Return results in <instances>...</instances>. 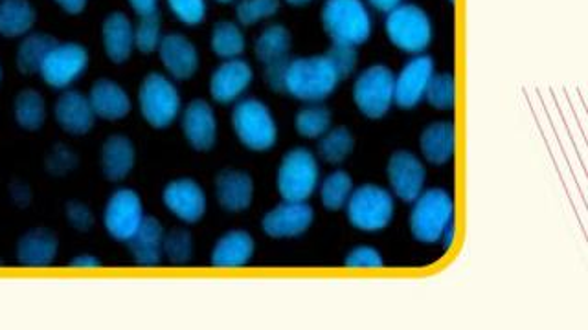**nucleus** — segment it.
I'll list each match as a JSON object with an SVG mask.
<instances>
[{"label": "nucleus", "mask_w": 588, "mask_h": 330, "mask_svg": "<svg viewBox=\"0 0 588 330\" xmlns=\"http://www.w3.org/2000/svg\"><path fill=\"white\" fill-rule=\"evenodd\" d=\"M73 163H76V157L67 149H57L52 152L51 160H48V168L52 173L62 174L67 173L74 168Z\"/></svg>", "instance_id": "c03bdc74"}, {"label": "nucleus", "mask_w": 588, "mask_h": 330, "mask_svg": "<svg viewBox=\"0 0 588 330\" xmlns=\"http://www.w3.org/2000/svg\"><path fill=\"white\" fill-rule=\"evenodd\" d=\"M101 171L107 180L122 182L135 169L136 151L133 141L127 136L117 135L107 138L101 147Z\"/></svg>", "instance_id": "a878e982"}, {"label": "nucleus", "mask_w": 588, "mask_h": 330, "mask_svg": "<svg viewBox=\"0 0 588 330\" xmlns=\"http://www.w3.org/2000/svg\"><path fill=\"white\" fill-rule=\"evenodd\" d=\"M421 155L432 166H445L456 152V127L451 122L429 125L420 138Z\"/></svg>", "instance_id": "bb28decb"}, {"label": "nucleus", "mask_w": 588, "mask_h": 330, "mask_svg": "<svg viewBox=\"0 0 588 330\" xmlns=\"http://www.w3.org/2000/svg\"><path fill=\"white\" fill-rule=\"evenodd\" d=\"M215 198L224 212H247L254 201V180L245 171L226 169L215 179Z\"/></svg>", "instance_id": "5701e85b"}, {"label": "nucleus", "mask_w": 588, "mask_h": 330, "mask_svg": "<svg viewBox=\"0 0 588 330\" xmlns=\"http://www.w3.org/2000/svg\"><path fill=\"white\" fill-rule=\"evenodd\" d=\"M320 201L328 212H341L353 193V180L346 171H333L319 184Z\"/></svg>", "instance_id": "2f4dec72"}, {"label": "nucleus", "mask_w": 588, "mask_h": 330, "mask_svg": "<svg viewBox=\"0 0 588 330\" xmlns=\"http://www.w3.org/2000/svg\"><path fill=\"white\" fill-rule=\"evenodd\" d=\"M146 218L144 202L135 190L122 187L109 196L103 207V228L112 241L127 242L133 239Z\"/></svg>", "instance_id": "9d476101"}, {"label": "nucleus", "mask_w": 588, "mask_h": 330, "mask_svg": "<svg viewBox=\"0 0 588 330\" xmlns=\"http://www.w3.org/2000/svg\"><path fill=\"white\" fill-rule=\"evenodd\" d=\"M13 118L24 130H40L46 122L45 98L37 90H23L13 103Z\"/></svg>", "instance_id": "7c9ffc66"}, {"label": "nucleus", "mask_w": 588, "mask_h": 330, "mask_svg": "<svg viewBox=\"0 0 588 330\" xmlns=\"http://www.w3.org/2000/svg\"><path fill=\"white\" fill-rule=\"evenodd\" d=\"M344 264L350 270H381L385 266V259L376 248L357 247L347 253Z\"/></svg>", "instance_id": "a19ab883"}, {"label": "nucleus", "mask_w": 588, "mask_h": 330, "mask_svg": "<svg viewBox=\"0 0 588 330\" xmlns=\"http://www.w3.org/2000/svg\"><path fill=\"white\" fill-rule=\"evenodd\" d=\"M157 52L171 79L186 81L193 78L199 70V52L186 35H164Z\"/></svg>", "instance_id": "a211bd4d"}, {"label": "nucleus", "mask_w": 588, "mask_h": 330, "mask_svg": "<svg viewBox=\"0 0 588 330\" xmlns=\"http://www.w3.org/2000/svg\"><path fill=\"white\" fill-rule=\"evenodd\" d=\"M87 98H89L96 118L103 120V122H120V120L127 118L133 111L130 92L112 79L96 81Z\"/></svg>", "instance_id": "aec40b11"}, {"label": "nucleus", "mask_w": 588, "mask_h": 330, "mask_svg": "<svg viewBox=\"0 0 588 330\" xmlns=\"http://www.w3.org/2000/svg\"><path fill=\"white\" fill-rule=\"evenodd\" d=\"M89 68V52L79 43H56L41 65L40 76L51 89L67 90Z\"/></svg>", "instance_id": "9b49d317"}, {"label": "nucleus", "mask_w": 588, "mask_h": 330, "mask_svg": "<svg viewBox=\"0 0 588 330\" xmlns=\"http://www.w3.org/2000/svg\"><path fill=\"white\" fill-rule=\"evenodd\" d=\"M54 118L65 133L73 136L87 135L98 120L89 98L78 90H63L54 105Z\"/></svg>", "instance_id": "6ab92c4d"}, {"label": "nucleus", "mask_w": 588, "mask_h": 330, "mask_svg": "<svg viewBox=\"0 0 588 330\" xmlns=\"http://www.w3.org/2000/svg\"><path fill=\"white\" fill-rule=\"evenodd\" d=\"M456 79L453 73H434L426 87L425 100L436 111H451L456 105Z\"/></svg>", "instance_id": "c9c22d12"}, {"label": "nucleus", "mask_w": 588, "mask_h": 330, "mask_svg": "<svg viewBox=\"0 0 588 330\" xmlns=\"http://www.w3.org/2000/svg\"><path fill=\"white\" fill-rule=\"evenodd\" d=\"M0 81H2V67H0Z\"/></svg>", "instance_id": "864d4df0"}, {"label": "nucleus", "mask_w": 588, "mask_h": 330, "mask_svg": "<svg viewBox=\"0 0 588 330\" xmlns=\"http://www.w3.org/2000/svg\"><path fill=\"white\" fill-rule=\"evenodd\" d=\"M355 140L346 127H336L325 133L319 141V155L324 162L339 166L353 152Z\"/></svg>", "instance_id": "f704fd0d"}, {"label": "nucleus", "mask_w": 588, "mask_h": 330, "mask_svg": "<svg viewBox=\"0 0 588 330\" xmlns=\"http://www.w3.org/2000/svg\"><path fill=\"white\" fill-rule=\"evenodd\" d=\"M286 2L287 4H291V7H306L311 0H286Z\"/></svg>", "instance_id": "3c124183"}, {"label": "nucleus", "mask_w": 588, "mask_h": 330, "mask_svg": "<svg viewBox=\"0 0 588 330\" xmlns=\"http://www.w3.org/2000/svg\"><path fill=\"white\" fill-rule=\"evenodd\" d=\"M396 73L385 65H374L357 76L353 101L366 118L379 120L392 109Z\"/></svg>", "instance_id": "1a4fd4ad"}, {"label": "nucleus", "mask_w": 588, "mask_h": 330, "mask_svg": "<svg viewBox=\"0 0 588 330\" xmlns=\"http://www.w3.org/2000/svg\"><path fill=\"white\" fill-rule=\"evenodd\" d=\"M232 129L240 144L254 152H267L278 141V124L269 106L256 98L235 103L232 111Z\"/></svg>", "instance_id": "7ed1b4c3"}, {"label": "nucleus", "mask_w": 588, "mask_h": 330, "mask_svg": "<svg viewBox=\"0 0 588 330\" xmlns=\"http://www.w3.org/2000/svg\"><path fill=\"white\" fill-rule=\"evenodd\" d=\"M256 242L245 230H232L224 234L213 247L210 263L213 269L240 270L253 261Z\"/></svg>", "instance_id": "4be33fe9"}, {"label": "nucleus", "mask_w": 588, "mask_h": 330, "mask_svg": "<svg viewBox=\"0 0 588 330\" xmlns=\"http://www.w3.org/2000/svg\"><path fill=\"white\" fill-rule=\"evenodd\" d=\"M339 81L341 78L328 56L297 57L287 61L281 92L311 105L328 100Z\"/></svg>", "instance_id": "f257e3e1"}, {"label": "nucleus", "mask_w": 588, "mask_h": 330, "mask_svg": "<svg viewBox=\"0 0 588 330\" xmlns=\"http://www.w3.org/2000/svg\"><path fill=\"white\" fill-rule=\"evenodd\" d=\"M322 26L333 45H365L371 35V15L365 0H325Z\"/></svg>", "instance_id": "f03ea898"}, {"label": "nucleus", "mask_w": 588, "mask_h": 330, "mask_svg": "<svg viewBox=\"0 0 588 330\" xmlns=\"http://www.w3.org/2000/svg\"><path fill=\"white\" fill-rule=\"evenodd\" d=\"M280 10V0H240L235 7V18L243 26H254V24L275 18Z\"/></svg>", "instance_id": "4c0bfd02"}, {"label": "nucleus", "mask_w": 588, "mask_h": 330, "mask_svg": "<svg viewBox=\"0 0 588 330\" xmlns=\"http://www.w3.org/2000/svg\"><path fill=\"white\" fill-rule=\"evenodd\" d=\"M67 220L68 225L78 231H87L95 226V215L90 212V207L85 206L81 202H70L68 204Z\"/></svg>", "instance_id": "37998d69"}, {"label": "nucleus", "mask_w": 588, "mask_h": 330, "mask_svg": "<svg viewBox=\"0 0 588 330\" xmlns=\"http://www.w3.org/2000/svg\"><path fill=\"white\" fill-rule=\"evenodd\" d=\"M70 266H73L74 270H85V272H89V270H98L101 266L100 259L95 258V255H90V253H81V255H78V258H74L73 261H70Z\"/></svg>", "instance_id": "49530a36"}, {"label": "nucleus", "mask_w": 588, "mask_h": 330, "mask_svg": "<svg viewBox=\"0 0 588 330\" xmlns=\"http://www.w3.org/2000/svg\"><path fill=\"white\" fill-rule=\"evenodd\" d=\"M371 8H376L377 12L388 13L393 8L401 4V0H368Z\"/></svg>", "instance_id": "8fccbe9b"}, {"label": "nucleus", "mask_w": 588, "mask_h": 330, "mask_svg": "<svg viewBox=\"0 0 588 330\" xmlns=\"http://www.w3.org/2000/svg\"><path fill=\"white\" fill-rule=\"evenodd\" d=\"M325 56L341 79L350 78L357 67V52L353 46L333 45V48Z\"/></svg>", "instance_id": "79ce46f5"}, {"label": "nucleus", "mask_w": 588, "mask_h": 330, "mask_svg": "<svg viewBox=\"0 0 588 330\" xmlns=\"http://www.w3.org/2000/svg\"><path fill=\"white\" fill-rule=\"evenodd\" d=\"M164 226L155 217L144 218L141 228L136 231L130 244V253L133 261L144 269H153L163 263L164 259Z\"/></svg>", "instance_id": "393cba45"}, {"label": "nucleus", "mask_w": 588, "mask_h": 330, "mask_svg": "<svg viewBox=\"0 0 588 330\" xmlns=\"http://www.w3.org/2000/svg\"><path fill=\"white\" fill-rule=\"evenodd\" d=\"M295 127L306 140H320L331 129V113L325 106L311 103L297 114Z\"/></svg>", "instance_id": "72a5a7b5"}, {"label": "nucleus", "mask_w": 588, "mask_h": 330, "mask_svg": "<svg viewBox=\"0 0 588 330\" xmlns=\"http://www.w3.org/2000/svg\"><path fill=\"white\" fill-rule=\"evenodd\" d=\"M54 2L62 8L63 12L70 13V15H78L89 4V0H54Z\"/></svg>", "instance_id": "de8ad7c7"}, {"label": "nucleus", "mask_w": 588, "mask_h": 330, "mask_svg": "<svg viewBox=\"0 0 588 330\" xmlns=\"http://www.w3.org/2000/svg\"><path fill=\"white\" fill-rule=\"evenodd\" d=\"M387 174L390 190L399 201L414 202L425 190L426 169L414 152H393Z\"/></svg>", "instance_id": "dca6fc26"}, {"label": "nucleus", "mask_w": 588, "mask_h": 330, "mask_svg": "<svg viewBox=\"0 0 588 330\" xmlns=\"http://www.w3.org/2000/svg\"><path fill=\"white\" fill-rule=\"evenodd\" d=\"M101 43L114 65H124L135 52V24L122 12L107 15L101 24Z\"/></svg>", "instance_id": "412c9836"}, {"label": "nucleus", "mask_w": 588, "mask_h": 330, "mask_svg": "<svg viewBox=\"0 0 588 330\" xmlns=\"http://www.w3.org/2000/svg\"><path fill=\"white\" fill-rule=\"evenodd\" d=\"M412 204L410 231L421 244H437L443 231L454 223V198L440 187L423 190Z\"/></svg>", "instance_id": "39448f33"}, {"label": "nucleus", "mask_w": 588, "mask_h": 330, "mask_svg": "<svg viewBox=\"0 0 588 330\" xmlns=\"http://www.w3.org/2000/svg\"><path fill=\"white\" fill-rule=\"evenodd\" d=\"M434 73L436 70L431 57L423 54L412 56L393 79V105L401 106L404 111L420 105L425 100L426 87Z\"/></svg>", "instance_id": "f8f14e48"}, {"label": "nucleus", "mask_w": 588, "mask_h": 330, "mask_svg": "<svg viewBox=\"0 0 588 330\" xmlns=\"http://www.w3.org/2000/svg\"><path fill=\"white\" fill-rule=\"evenodd\" d=\"M59 241L56 234L45 228H35L24 234L18 242L19 264L26 269H46L57 259Z\"/></svg>", "instance_id": "b1692460"}, {"label": "nucleus", "mask_w": 588, "mask_h": 330, "mask_svg": "<svg viewBox=\"0 0 588 330\" xmlns=\"http://www.w3.org/2000/svg\"><path fill=\"white\" fill-rule=\"evenodd\" d=\"M180 127L191 149L212 151L218 141V118L212 105L204 100H193L180 113Z\"/></svg>", "instance_id": "f3484780"}, {"label": "nucleus", "mask_w": 588, "mask_h": 330, "mask_svg": "<svg viewBox=\"0 0 588 330\" xmlns=\"http://www.w3.org/2000/svg\"><path fill=\"white\" fill-rule=\"evenodd\" d=\"M127 2L138 18H147L158 12V0H127Z\"/></svg>", "instance_id": "a18cd8bd"}, {"label": "nucleus", "mask_w": 588, "mask_h": 330, "mask_svg": "<svg viewBox=\"0 0 588 330\" xmlns=\"http://www.w3.org/2000/svg\"><path fill=\"white\" fill-rule=\"evenodd\" d=\"M163 37V26H160L157 13L141 18L135 26V50L142 54H153L158 50Z\"/></svg>", "instance_id": "58836bf2"}, {"label": "nucleus", "mask_w": 588, "mask_h": 330, "mask_svg": "<svg viewBox=\"0 0 588 330\" xmlns=\"http://www.w3.org/2000/svg\"><path fill=\"white\" fill-rule=\"evenodd\" d=\"M164 259L175 266H185L193 259L196 244L191 239L190 231L171 230L164 237Z\"/></svg>", "instance_id": "e433bc0d"}, {"label": "nucleus", "mask_w": 588, "mask_h": 330, "mask_svg": "<svg viewBox=\"0 0 588 330\" xmlns=\"http://www.w3.org/2000/svg\"><path fill=\"white\" fill-rule=\"evenodd\" d=\"M313 207L308 202L284 201L265 215L262 230L270 239H297L313 226Z\"/></svg>", "instance_id": "4468645a"}, {"label": "nucleus", "mask_w": 588, "mask_h": 330, "mask_svg": "<svg viewBox=\"0 0 588 330\" xmlns=\"http://www.w3.org/2000/svg\"><path fill=\"white\" fill-rule=\"evenodd\" d=\"M163 204L177 220L197 225L207 215V193L196 180L177 179L163 191Z\"/></svg>", "instance_id": "ddd939ff"}, {"label": "nucleus", "mask_w": 588, "mask_h": 330, "mask_svg": "<svg viewBox=\"0 0 588 330\" xmlns=\"http://www.w3.org/2000/svg\"><path fill=\"white\" fill-rule=\"evenodd\" d=\"M56 41L46 34H29L18 50V67L23 73H40L41 65Z\"/></svg>", "instance_id": "473e14b6"}, {"label": "nucleus", "mask_w": 588, "mask_h": 330, "mask_svg": "<svg viewBox=\"0 0 588 330\" xmlns=\"http://www.w3.org/2000/svg\"><path fill=\"white\" fill-rule=\"evenodd\" d=\"M385 32L398 50L410 56L423 54L434 35L429 13L415 4H399L390 10L385 19Z\"/></svg>", "instance_id": "423d86ee"}, {"label": "nucleus", "mask_w": 588, "mask_h": 330, "mask_svg": "<svg viewBox=\"0 0 588 330\" xmlns=\"http://www.w3.org/2000/svg\"><path fill=\"white\" fill-rule=\"evenodd\" d=\"M440 242H442L443 250H451V248L454 247V242H456V225H454V223H451V225L445 228Z\"/></svg>", "instance_id": "09e8293b"}, {"label": "nucleus", "mask_w": 588, "mask_h": 330, "mask_svg": "<svg viewBox=\"0 0 588 330\" xmlns=\"http://www.w3.org/2000/svg\"><path fill=\"white\" fill-rule=\"evenodd\" d=\"M210 46L219 59L226 61V59H237L243 56V52L247 48V39L240 24L221 21L213 26Z\"/></svg>", "instance_id": "c756f323"}, {"label": "nucleus", "mask_w": 588, "mask_h": 330, "mask_svg": "<svg viewBox=\"0 0 588 330\" xmlns=\"http://www.w3.org/2000/svg\"><path fill=\"white\" fill-rule=\"evenodd\" d=\"M35 8L30 0H0V35L8 39L26 37L34 29Z\"/></svg>", "instance_id": "cd10ccee"}, {"label": "nucleus", "mask_w": 588, "mask_h": 330, "mask_svg": "<svg viewBox=\"0 0 588 330\" xmlns=\"http://www.w3.org/2000/svg\"><path fill=\"white\" fill-rule=\"evenodd\" d=\"M346 217L355 230L376 234L390 226L396 212L393 195L381 185H360L347 201Z\"/></svg>", "instance_id": "6e6552de"}, {"label": "nucleus", "mask_w": 588, "mask_h": 330, "mask_svg": "<svg viewBox=\"0 0 588 330\" xmlns=\"http://www.w3.org/2000/svg\"><path fill=\"white\" fill-rule=\"evenodd\" d=\"M289 50H291V34L281 24H273L269 29H265L254 45L256 57L259 62H264L265 67L287 61Z\"/></svg>", "instance_id": "c85d7f7f"}, {"label": "nucleus", "mask_w": 588, "mask_h": 330, "mask_svg": "<svg viewBox=\"0 0 588 330\" xmlns=\"http://www.w3.org/2000/svg\"><path fill=\"white\" fill-rule=\"evenodd\" d=\"M253 81V67L245 59H226L213 70L210 95L219 105H232L247 94Z\"/></svg>", "instance_id": "2eb2a0df"}, {"label": "nucleus", "mask_w": 588, "mask_h": 330, "mask_svg": "<svg viewBox=\"0 0 588 330\" xmlns=\"http://www.w3.org/2000/svg\"><path fill=\"white\" fill-rule=\"evenodd\" d=\"M142 118L153 129H168L182 113V98L174 79L164 73H147L138 89Z\"/></svg>", "instance_id": "20e7f679"}, {"label": "nucleus", "mask_w": 588, "mask_h": 330, "mask_svg": "<svg viewBox=\"0 0 588 330\" xmlns=\"http://www.w3.org/2000/svg\"><path fill=\"white\" fill-rule=\"evenodd\" d=\"M319 184L320 166L313 152L303 147L286 152L276 173V190L284 201L308 202Z\"/></svg>", "instance_id": "0eeeda50"}, {"label": "nucleus", "mask_w": 588, "mask_h": 330, "mask_svg": "<svg viewBox=\"0 0 588 330\" xmlns=\"http://www.w3.org/2000/svg\"><path fill=\"white\" fill-rule=\"evenodd\" d=\"M215 2H219V4H232L234 0H215Z\"/></svg>", "instance_id": "603ef678"}, {"label": "nucleus", "mask_w": 588, "mask_h": 330, "mask_svg": "<svg viewBox=\"0 0 588 330\" xmlns=\"http://www.w3.org/2000/svg\"><path fill=\"white\" fill-rule=\"evenodd\" d=\"M169 12L179 23L197 26L207 19V0H166Z\"/></svg>", "instance_id": "ea45409f"}, {"label": "nucleus", "mask_w": 588, "mask_h": 330, "mask_svg": "<svg viewBox=\"0 0 588 330\" xmlns=\"http://www.w3.org/2000/svg\"><path fill=\"white\" fill-rule=\"evenodd\" d=\"M451 2H454V0H451Z\"/></svg>", "instance_id": "5fc2aeb1"}]
</instances>
